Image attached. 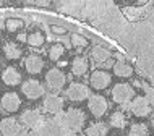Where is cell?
Masks as SVG:
<instances>
[{
  "label": "cell",
  "instance_id": "6da1fadb",
  "mask_svg": "<svg viewBox=\"0 0 154 136\" xmlns=\"http://www.w3.org/2000/svg\"><path fill=\"white\" fill-rule=\"evenodd\" d=\"M59 120L66 133H81L88 123V112L80 105H70L59 115Z\"/></svg>",
  "mask_w": 154,
  "mask_h": 136
},
{
  "label": "cell",
  "instance_id": "7a4b0ae2",
  "mask_svg": "<svg viewBox=\"0 0 154 136\" xmlns=\"http://www.w3.org/2000/svg\"><path fill=\"white\" fill-rule=\"evenodd\" d=\"M135 96H136V89L128 81H117L110 88V101L117 107H127Z\"/></svg>",
  "mask_w": 154,
  "mask_h": 136
},
{
  "label": "cell",
  "instance_id": "3957f363",
  "mask_svg": "<svg viewBox=\"0 0 154 136\" xmlns=\"http://www.w3.org/2000/svg\"><path fill=\"white\" fill-rule=\"evenodd\" d=\"M91 94L93 92H91V88L88 86V83H85L81 80L70 81L63 89V97L68 102H73V104H83V102H86Z\"/></svg>",
  "mask_w": 154,
  "mask_h": 136
},
{
  "label": "cell",
  "instance_id": "277c9868",
  "mask_svg": "<svg viewBox=\"0 0 154 136\" xmlns=\"http://www.w3.org/2000/svg\"><path fill=\"white\" fill-rule=\"evenodd\" d=\"M44 86L49 92H62L65 86L68 84V76L62 68L59 67H51L44 71Z\"/></svg>",
  "mask_w": 154,
  "mask_h": 136
},
{
  "label": "cell",
  "instance_id": "5b68a950",
  "mask_svg": "<svg viewBox=\"0 0 154 136\" xmlns=\"http://www.w3.org/2000/svg\"><path fill=\"white\" fill-rule=\"evenodd\" d=\"M109 109H110L109 97H106L102 92L91 94L89 99L86 101V112L93 117V120H102L104 117H107Z\"/></svg>",
  "mask_w": 154,
  "mask_h": 136
},
{
  "label": "cell",
  "instance_id": "8992f818",
  "mask_svg": "<svg viewBox=\"0 0 154 136\" xmlns=\"http://www.w3.org/2000/svg\"><path fill=\"white\" fill-rule=\"evenodd\" d=\"M114 84V76L109 70L97 67L94 70H91L88 75V86L91 88V91L96 92H104V91L110 89Z\"/></svg>",
  "mask_w": 154,
  "mask_h": 136
},
{
  "label": "cell",
  "instance_id": "52a82bcc",
  "mask_svg": "<svg viewBox=\"0 0 154 136\" xmlns=\"http://www.w3.org/2000/svg\"><path fill=\"white\" fill-rule=\"evenodd\" d=\"M20 94L26 101L37 102L41 99H44V96L47 94V89H45L44 83L39 78H26L20 86Z\"/></svg>",
  "mask_w": 154,
  "mask_h": 136
},
{
  "label": "cell",
  "instance_id": "ba28073f",
  "mask_svg": "<svg viewBox=\"0 0 154 136\" xmlns=\"http://www.w3.org/2000/svg\"><path fill=\"white\" fill-rule=\"evenodd\" d=\"M127 107H128L127 110L130 112V115H131V117H135L136 120L149 118V117H151V113L154 112L152 102L149 101L148 96H143V94H136Z\"/></svg>",
  "mask_w": 154,
  "mask_h": 136
},
{
  "label": "cell",
  "instance_id": "9c48e42d",
  "mask_svg": "<svg viewBox=\"0 0 154 136\" xmlns=\"http://www.w3.org/2000/svg\"><path fill=\"white\" fill-rule=\"evenodd\" d=\"M0 110L7 115H16L23 110V97L18 91L8 89L0 94Z\"/></svg>",
  "mask_w": 154,
  "mask_h": 136
},
{
  "label": "cell",
  "instance_id": "30bf717a",
  "mask_svg": "<svg viewBox=\"0 0 154 136\" xmlns=\"http://www.w3.org/2000/svg\"><path fill=\"white\" fill-rule=\"evenodd\" d=\"M41 109L45 113V117H59L66 109V99L60 92H49L44 96Z\"/></svg>",
  "mask_w": 154,
  "mask_h": 136
},
{
  "label": "cell",
  "instance_id": "8fae6325",
  "mask_svg": "<svg viewBox=\"0 0 154 136\" xmlns=\"http://www.w3.org/2000/svg\"><path fill=\"white\" fill-rule=\"evenodd\" d=\"M20 122H21L23 128L24 130H39V126L44 123L45 120V113L42 112V109L41 107H26V109H23L21 112L18 115Z\"/></svg>",
  "mask_w": 154,
  "mask_h": 136
},
{
  "label": "cell",
  "instance_id": "7c38bea8",
  "mask_svg": "<svg viewBox=\"0 0 154 136\" xmlns=\"http://www.w3.org/2000/svg\"><path fill=\"white\" fill-rule=\"evenodd\" d=\"M21 65H23V71L26 75H29V78H36L45 71V59L37 52L26 53L21 60Z\"/></svg>",
  "mask_w": 154,
  "mask_h": 136
},
{
  "label": "cell",
  "instance_id": "4fadbf2b",
  "mask_svg": "<svg viewBox=\"0 0 154 136\" xmlns=\"http://www.w3.org/2000/svg\"><path fill=\"white\" fill-rule=\"evenodd\" d=\"M0 53L8 63H16V62L23 60V57L26 55L23 44H20L16 39H3V42L0 44Z\"/></svg>",
  "mask_w": 154,
  "mask_h": 136
},
{
  "label": "cell",
  "instance_id": "5bb4252c",
  "mask_svg": "<svg viewBox=\"0 0 154 136\" xmlns=\"http://www.w3.org/2000/svg\"><path fill=\"white\" fill-rule=\"evenodd\" d=\"M23 81H24L23 71L16 67V65L8 63V65H5V67L0 70V83L5 86V88H8V89L20 88Z\"/></svg>",
  "mask_w": 154,
  "mask_h": 136
},
{
  "label": "cell",
  "instance_id": "9a60e30c",
  "mask_svg": "<svg viewBox=\"0 0 154 136\" xmlns=\"http://www.w3.org/2000/svg\"><path fill=\"white\" fill-rule=\"evenodd\" d=\"M68 68H70V75H72L75 80H81V78L89 75L91 62L88 59V55H85V53H76V55H73L72 59H70Z\"/></svg>",
  "mask_w": 154,
  "mask_h": 136
},
{
  "label": "cell",
  "instance_id": "2e32d148",
  "mask_svg": "<svg viewBox=\"0 0 154 136\" xmlns=\"http://www.w3.org/2000/svg\"><path fill=\"white\" fill-rule=\"evenodd\" d=\"M131 115L128 112L125 107H117V109H114L112 112L107 113V125H109V128L115 130V131H122L128 126V123L131 120Z\"/></svg>",
  "mask_w": 154,
  "mask_h": 136
},
{
  "label": "cell",
  "instance_id": "e0dca14e",
  "mask_svg": "<svg viewBox=\"0 0 154 136\" xmlns=\"http://www.w3.org/2000/svg\"><path fill=\"white\" fill-rule=\"evenodd\" d=\"M24 131L16 115H5L0 118V136H21Z\"/></svg>",
  "mask_w": 154,
  "mask_h": 136
},
{
  "label": "cell",
  "instance_id": "ac0fdd59",
  "mask_svg": "<svg viewBox=\"0 0 154 136\" xmlns=\"http://www.w3.org/2000/svg\"><path fill=\"white\" fill-rule=\"evenodd\" d=\"M39 136H65V128L62 126L59 117H45L44 123L37 130Z\"/></svg>",
  "mask_w": 154,
  "mask_h": 136
},
{
  "label": "cell",
  "instance_id": "d6986e66",
  "mask_svg": "<svg viewBox=\"0 0 154 136\" xmlns=\"http://www.w3.org/2000/svg\"><path fill=\"white\" fill-rule=\"evenodd\" d=\"M45 44H47V34H45L41 28H31V29L26 32L24 45H28L32 50H41V49L45 47Z\"/></svg>",
  "mask_w": 154,
  "mask_h": 136
},
{
  "label": "cell",
  "instance_id": "ffe728a7",
  "mask_svg": "<svg viewBox=\"0 0 154 136\" xmlns=\"http://www.w3.org/2000/svg\"><path fill=\"white\" fill-rule=\"evenodd\" d=\"M88 59L89 62H93L96 65H106L112 60V52L107 47H104L101 44H96L89 47V53H88Z\"/></svg>",
  "mask_w": 154,
  "mask_h": 136
},
{
  "label": "cell",
  "instance_id": "44dd1931",
  "mask_svg": "<svg viewBox=\"0 0 154 136\" xmlns=\"http://www.w3.org/2000/svg\"><path fill=\"white\" fill-rule=\"evenodd\" d=\"M110 68H112L110 70L112 76L120 78V80H123V81L130 80V78H133V75H135V68H133V65L128 63V62L123 60V59L115 60L114 63L110 65Z\"/></svg>",
  "mask_w": 154,
  "mask_h": 136
},
{
  "label": "cell",
  "instance_id": "7402d4cb",
  "mask_svg": "<svg viewBox=\"0 0 154 136\" xmlns=\"http://www.w3.org/2000/svg\"><path fill=\"white\" fill-rule=\"evenodd\" d=\"M81 133L83 136H109L110 128L104 120H88Z\"/></svg>",
  "mask_w": 154,
  "mask_h": 136
},
{
  "label": "cell",
  "instance_id": "603a6c76",
  "mask_svg": "<svg viewBox=\"0 0 154 136\" xmlns=\"http://www.w3.org/2000/svg\"><path fill=\"white\" fill-rule=\"evenodd\" d=\"M66 52H68V49H66V45L63 42H60V41H54L47 45V60L52 62V63H60L62 59L66 55Z\"/></svg>",
  "mask_w": 154,
  "mask_h": 136
},
{
  "label": "cell",
  "instance_id": "cb8c5ba5",
  "mask_svg": "<svg viewBox=\"0 0 154 136\" xmlns=\"http://www.w3.org/2000/svg\"><path fill=\"white\" fill-rule=\"evenodd\" d=\"M3 29L10 36H18L20 32H23L26 29V21L21 16H8L3 21Z\"/></svg>",
  "mask_w": 154,
  "mask_h": 136
},
{
  "label": "cell",
  "instance_id": "d4e9b609",
  "mask_svg": "<svg viewBox=\"0 0 154 136\" xmlns=\"http://www.w3.org/2000/svg\"><path fill=\"white\" fill-rule=\"evenodd\" d=\"M68 41H70V47L76 53H83V52L89 50V47H91V41L85 34H81V32H70Z\"/></svg>",
  "mask_w": 154,
  "mask_h": 136
},
{
  "label": "cell",
  "instance_id": "484cf974",
  "mask_svg": "<svg viewBox=\"0 0 154 136\" xmlns=\"http://www.w3.org/2000/svg\"><path fill=\"white\" fill-rule=\"evenodd\" d=\"M125 136H151V128L144 120H133L125 128Z\"/></svg>",
  "mask_w": 154,
  "mask_h": 136
},
{
  "label": "cell",
  "instance_id": "4316f807",
  "mask_svg": "<svg viewBox=\"0 0 154 136\" xmlns=\"http://www.w3.org/2000/svg\"><path fill=\"white\" fill-rule=\"evenodd\" d=\"M49 31H51L54 36H57V38L70 34L68 29H66V26H62V24H49Z\"/></svg>",
  "mask_w": 154,
  "mask_h": 136
},
{
  "label": "cell",
  "instance_id": "83f0119b",
  "mask_svg": "<svg viewBox=\"0 0 154 136\" xmlns=\"http://www.w3.org/2000/svg\"><path fill=\"white\" fill-rule=\"evenodd\" d=\"M21 136H39V133H37L36 130H24Z\"/></svg>",
  "mask_w": 154,
  "mask_h": 136
},
{
  "label": "cell",
  "instance_id": "f1b7e54d",
  "mask_svg": "<svg viewBox=\"0 0 154 136\" xmlns=\"http://www.w3.org/2000/svg\"><path fill=\"white\" fill-rule=\"evenodd\" d=\"M148 125H149V128H151L154 131V112L151 113V117H149V122H148Z\"/></svg>",
  "mask_w": 154,
  "mask_h": 136
},
{
  "label": "cell",
  "instance_id": "f546056e",
  "mask_svg": "<svg viewBox=\"0 0 154 136\" xmlns=\"http://www.w3.org/2000/svg\"><path fill=\"white\" fill-rule=\"evenodd\" d=\"M65 136H83L81 133H65Z\"/></svg>",
  "mask_w": 154,
  "mask_h": 136
},
{
  "label": "cell",
  "instance_id": "4dcf8cb0",
  "mask_svg": "<svg viewBox=\"0 0 154 136\" xmlns=\"http://www.w3.org/2000/svg\"><path fill=\"white\" fill-rule=\"evenodd\" d=\"M2 42H3V29L0 28V44H2Z\"/></svg>",
  "mask_w": 154,
  "mask_h": 136
},
{
  "label": "cell",
  "instance_id": "1f68e13d",
  "mask_svg": "<svg viewBox=\"0 0 154 136\" xmlns=\"http://www.w3.org/2000/svg\"><path fill=\"white\" fill-rule=\"evenodd\" d=\"M109 136H123V134H120L119 131H115V133H112V134H109Z\"/></svg>",
  "mask_w": 154,
  "mask_h": 136
},
{
  "label": "cell",
  "instance_id": "d6a6232c",
  "mask_svg": "<svg viewBox=\"0 0 154 136\" xmlns=\"http://www.w3.org/2000/svg\"><path fill=\"white\" fill-rule=\"evenodd\" d=\"M152 136H154V134H152Z\"/></svg>",
  "mask_w": 154,
  "mask_h": 136
}]
</instances>
